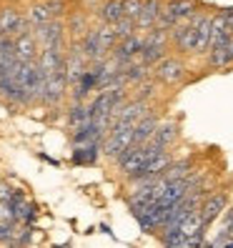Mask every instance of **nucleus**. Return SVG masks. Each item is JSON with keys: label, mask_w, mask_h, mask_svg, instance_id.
I'll return each instance as SVG.
<instances>
[{"label": "nucleus", "mask_w": 233, "mask_h": 248, "mask_svg": "<svg viewBox=\"0 0 233 248\" xmlns=\"http://www.w3.org/2000/svg\"><path fill=\"white\" fill-rule=\"evenodd\" d=\"M161 13H163L161 0H143V8H140L138 18H136V25L143 28V31H148V28L158 25V20H161Z\"/></svg>", "instance_id": "7"}, {"label": "nucleus", "mask_w": 233, "mask_h": 248, "mask_svg": "<svg viewBox=\"0 0 233 248\" xmlns=\"http://www.w3.org/2000/svg\"><path fill=\"white\" fill-rule=\"evenodd\" d=\"M61 8V3H46V5H35L31 8V13H28V23H33V25H43V23H48L53 20V16H58V10Z\"/></svg>", "instance_id": "16"}, {"label": "nucleus", "mask_w": 233, "mask_h": 248, "mask_svg": "<svg viewBox=\"0 0 233 248\" xmlns=\"http://www.w3.org/2000/svg\"><path fill=\"white\" fill-rule=\"evenodd\" d=\"M151 113V106L145 98H136L133 103H125L118 108V113L113 115V123H110V130H118V128H133L140 118Z\"/></svg>", "instance_id": "2"}, {"label": "nucleus", "mask_w": 233, "mask_h": 248, "mask_svg": "<svg viewBox=\"0 0 233 248\" xmlns=\"http://www.w3.org/2000/svg\"><path fill=\"white\" fill-rule=\"evenodd\" d=\"M173 40L183 53H198V28L193 20L188 23H178L176 33H173Z\"/></svg>", "instance_id": "5"}, {"label": "nucleus", "mask_w": 233, "mask_h": 248, "mask_svg": "<svg viewBox=\"0 0 233 248\" xmlns=\"http://www.w3.org/2000/svg\"><path fill=\"white\" fill-rule=\"evenodd\" d=\"M155 128H158V121L153 118V115L148 113L145 118H140L136 125H133V145H143V143H148L155 133Z\"/></svg>", "instance_id": "14"}, {"label": "nucleus", "mask_w": 233, "mask_h": 248, "mask_svg": "<svg viewBox=\"0 0 233 248\" xmlns=\"http://www.w3.org/2000/svg\"><path fill=\"white\" fill-rule=\"evenodd\" d=\"M191 163L188 160H176V163H171L163 173V178L166 181H178V178H186V176H191Z\"/></svg>", "instance_id": "23"}, {"label": "nucleus", "mask_w": 233, "mask_h": 248, "mask_svg": "<svg viewBox=\"0 0 233 248\" xmlns=\"http://www.w3.org/2000/svg\"><path fill=\"white\" fill-rule=\"evenodd\" d=\"M93 121V108L91 106H76L70 110V115H68V123H70V128L76 130V128H80V125H85V123H91Z\"/></svg>", "instance_id": "21"}, {"label": "nucleus", "mask_w": 233, "mask_h": 248, "mask_svg": "<svg viewBox=\"0 0 233 248\" xmlns=\"http://www.w3.org/2000/svg\"><path fill=\"white\" fill-rule=\"evenodd\" d=\"M143 50V38H136V35H128L121 40V46L115 48V61L121 65H128L133 63V58H138Z\"/></svg>", "instance_id": "8"}, {"label": "nucleus", "mask_w": 233, "mask_h": 248, "mask_svg": "<svg viewBox=\"0 0 233 248\" xmlns=\"http://www.w3.org/2000/svg\"><path fill=\"white\" fill-rule=\"evenodd\" d=\"M65 85H68L65 70L48 73V76H46V85H43V98H40V100H46V103H58V100L65 95Z\"/></svg>", "instance_id": "4"}, {"label": "nucleus", "mask_w": 233, "mask_h": 248, "mask_svg": "<svg viewBox=\"0 0 233 248\" xmlns=\"http://www.w3.org/2000/svg\"><path fill=\"white\" fill-rule=\"evenodd\" d=\"M196 16V0H171L168 5H163L161 20H158V28H173L178 23H188Z\"/></svg>", "instance_id": "1"}, {"label": "nucleus", "mask_w": 233, "mask_h": 248, "mask_svg": "<svg viewBox=\"0 0 233 248\" xmlns=\"http://www.w3.org/2000/svg\"><path fill=\"white\" fill-rule=\"evenodd\" d=\"M13 236H16V228L8 221H0V243H10Z\"/></svg>", "instance_id": "27"}, {"label": "nucleus", "mask_w": 233, "mask_h": 248, "mask_svg": "<svg viewBox=\"0 0 233 248\" xmlns=\"http://www.w3.org/2000/svg\"><path fill=\"white\" fill-rule=\"evenodd\" d=\"M130 145H133V128H118V130H110L108 140L103 143V153L108 158H118Z\"/></svg>", "instance_id": "3"}, {"label": "nucleus", "mask_w": 233, "mask_h": 248, "mask_svg": "<svg viewBox=\"0 0 233 248\" xmlns=\"http://www.w3.org/2000/svg\"><path fill=\"white\" fill-rule=\"evenodd\" d=\"M35 40H40L46 48H48V46H61V40H63V28H61V23L48 20V23L38 25V31H35Z\"/></svg>", "instance_id": "12"}, {"label": "nucleus", "mask_w": 233, "mask_h": 248, "mask_svg": "<svg viewBox=\"0 0 233 248\" xmlns=\"http://www.w3.org/2000/svg\"><path fill=\"white\" fill-rule=\"evenodd\" d=\"M38 65L40 70L46 73H58V70H65V61H63V55H61V46H48V48H43L40 58H38Z\"/></svg>", "instance_id": "9"}, {"label": "nucleus", "mask_w": 233, "mask_h": 248, "mask_svg": "<svg viewBox=\"0 0 233 248\" xmlns=\"http://www.w3.org/2000/svg\"><path fill=\"white\" fill-rule=\"evenodd\" d=\"M143 8V0H123V16L125 18H138V13Z\"/></svg>", "instance_id": "25"}, {"label": "nucleus", "mask_w": 233, "mask_h": 248, "mask_svg": "<svg viewBox=\"0 0 233 248\" xmlns=\"http://www.w3.org/2000/svg\"><path fill=\"white\" fill-rule=\"evenodd\" d=\"M193 23L198 28V53H203L206 48H211V25H213V18L211 16H193Z\"/></svg>", "instance_id": "18"}, {"label": "nucleus", "mask_w": 233, "mask_h": 248, "mask_svg": "<svg viewBox=\"0 0 233 248\" xmlns=\"http://www.w3.org/2000/svg\"><path fill=\"white\" fill-rule=\"evenodd\" d=\"M123 18V0H106L100 5V20L103 23H118Z\"/></svg>", "instance_id": "19"}, {"label": "nucleus", "mask_w": 233, "mask_h": 248, "mask_svg": "<svg viewBox=\"0 0 233 248\" xmlns=\"http://www.w3.org/2000/svg\"><path fill=\"white\" fill-rule=\"evenodd\" d=\"M223 208H226V196H223V193H213V196L206 198V203H203V206H198L201 218H203V223H206V228L216 221L218 216H221Z\"/></svg>", "instance_id": "11"}, {"label": "nucleus", "mask_w": 233, "mask_h": 248, "mask_svg": "<svg viewBox=\"0 0 233 248\" xmlns=\"http://www.w3.org/2000/svg\"><path fill=\"white\" fill-rule=\"evenodd\" d=\"M13 193H16L13 188H8V186L0 183V201H10V198H13Z\"/></svg>", "instance_id": "29"}, {"label": "nucleus", "mask_w": 233, "mask_h": 248, "mask_svg": "<svg viewBox=\"0 0 233 248\" xmlns=\"http://www.w3.org/2000/svg\"><path fill=\"white\" fill-rule=\"evenodd\" d=\"M20 23H23V18L18 10H13V8L0 10V35H18Z\"/></svg>", "instance_id": "17"}, {"label": "nucleus", "mask_w": 233, "mask_h": 248, "mask_svg": "<svg viewBox=\"0 0 233 248\" xmlns=\"http://www.w3.org/2000/svg\"><path fill=\"white\" fill-rule=\"evenodd\" d=\"M0 221H8V223H16V211L8 201H0Z\"/></svg>", "instance_id": "26"}, {"label": "nucleus", "mask_w": 233, "mask_h": 248, "mask_svg": "<svg viewBox=\"0 0 233 248\" xmlns=\"http://www.w3.org/2000/svg\"><path fill=\"white\" fill-rule=\"evenodd\" d=\"M233 63V35L228 40H223L221 46L211 48V55H208V65L211 68H226Z\"/></svg>", "instance_id": "13"}, {"label": "nucleus", "mask_w": 233, "mask_h": 248, "mask_svg": "<svg viewBox=\"0 0 233 248\" xmlns=\"http://www.w3.org/2000/svg\"><path fill=\"white\" fill-rule=\"evenodd\" d=\"M233 33L228 31V25H226V20H223V16L218 13V16L213 18V25H211V48H216V46H221L223 40H228Z\"/></svg>", "instance_id": "20"}, {"label": "nucleus", "mask_w": 233, "mask_h": 248, "mask_svg": "<svg viewBox=\"0 0 233 248\" xmlns=\"http://www.w3.org/2000/svg\"><path fill=\"white\" fill-rule=\"evenodd\" d=\"M13 48H16V61L28 63V61H35L38 40H35V35H31V33H23V35H16V40H13Z\"/></svg>", "instance_id": "10"}, {"label": "nucleus", "mask_w": 233, "mask_h": 248, "mask_svg": "<svg viewBox=\"0 0 233 248\" xmlns=\"http://www.w3.org/2000/svg\"><path fill=\"white\" fill-rule=\"evenodd\" d=\"M221 16H223V20H226V25H228V31L233 33V8H226V10H221Z\"/></svg>", "instance_id": "28"}, {"label": "nucleus", "mask_w": 233, "mask_h": 248, "mask_svg": "<svg viewBox=\"0 0 233 248\" xmlns=\"http://www.w3.org/2000/svg\"><path fill=\"white\" fill-rule=\"evenodd\" d=\"M98 153H100V143L76 145V151H73V163H78V166H93L95 160H98Z\"/></svg>", "instance_id": "15"}, {"label": "nucleus", "mask_w": 233, "mask_h": 248, "mask_svg": "<svg viewBox=\"0 0 233 248\" xmlns=\"http://www.w3.org/2000/svg\"><path fill=\"white\" fill-rule=\"evenodd\" d=\"M151 140H155L158 145L168 148V145L176 140V123H158V128H155V133H153Z\"/></svg>", "instance_id": "22"}, {"label": "nucleus", "mask_w": 233, "mask_h": 248, "mask_svg": "<svg viewBox=\"0 0 233 248\" xmlns=\"http://www.w3.org/2000/svg\"><path fill=\"white\" fill-rule=\"evenodd\" d=\"M183 73H186V70H183V63L176 61V58H163V61L155 65V78L163 80V83H168V85L181 83V80H183Z\"/></svg>", "instance_id": "6"}, {"label": "nucleus", "mask_w": 233, "mask_h": 248, "mask_svg": "<svg viewBox=\"0 0 233 248\" xmlns=\"http://www.w3.org/2000/svg\"><path fill=\"white\" fill-rule=\"evenodd\" d=\"M113 28H115V35H118V40H123V38H128V35H133V28H136V20L133 18H121L118 23H113Z\"/></svg>", "instance_id": "24"}]
</instances>
